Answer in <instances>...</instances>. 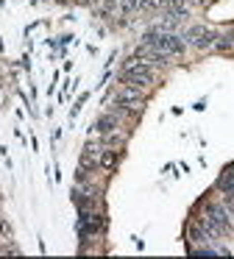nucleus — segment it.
<instances>
[{
    "instance_id": "5",
    "label": "nucleus",
    "mask_w": 234,
    "mask_h": 259,
    "mask_svg": "<svg viewBox=\"0 0 234 259\" xmlns=\"http://www.w3.org/2000/svg\"><path fill=\"white\" fill-rule=\"evenodd\" d=\"M120 117H123V114L117 112V109H114V112H109V114H103V117L95 123V131H98V134H109V131H117V128H120Z\"/></svg>"
},
{
    "instance_id": "7",
    "label": "nucleus",
    "mask_w": 234,
    "mask_h": 259,
    "mask_svg": "<svg viewBox=\"0 0 234 259\" xmlns=\"http://www.w3.org/2000/svg\"><path fill=\"white\" fill-rule=\"evenodd\" d=\"M114 164H117V151H114V148H103V151H100V156H98V167L111 170Z\"/></svg>"
},
{
    "instance_id": "1",
    "label": "nucleus",
    "mask_w": 234,
    "mask_h": 259,
    "mask_svg": "<svg viewBox=\"0 0 234 259\" xmlns=\"http://www.w3.org/2000/svg\"><path fill=\"white\" fill-rule=\"evenodd\" d=\"M184 42L187 45H192V48H212V45H217V31H209V28H204V25H192V28L184 34Z\"/></svg>"
},
{
    "instance_id": "3",
    "label": "nucleus",
    "mask_w": 234,
    "mask_h": 259,
    "mask_svg": "<svg viewBox=\"0 0 234 259\" xmlns=\"http://www.w3.org/2000/svg\"><path fill=\"white\" fill-rule=\"evenodd\" d=\"M184 48L187 45H184L181 36L170 34V31H162L159 39H156V45H153V51H162V53H167V56H181Z\"/></svg>"
},
{
    "instance_id": "4",
    "label": "nucleus",
    "mask_w": 234,
    "mask_h": 259,
    "mask_svg": "<svg viewBox=\"0 0 234 259\" xmlns=\"http://www.w3.org/2000/svg\"><path fill=\"white\" fill-rule=\"evenodd\" d=\"M120 81L126 87H148L150 81H153V73H142V70H123L120 73Z\"/></svg>"
},
{
    "instance_id": "8",
    "label": "nucleus",
    "mask_w": 234,
    "mask_h": 259,
    "mask_svg": "<svg viewBox=\"0 0 234 259\" xmlns=\"http://www.w3.org/2000/svg\"><path fill=\"white\" fill-rule=\"evenodd\" d=\"M120 12H123V14L139 12V0H120Z\"/></svg>"
},
{
    "instance_id": "2",
    "label": "nucleus",
    "mask_w": 234,
    "mask_h": 259,
    "mask_svg": "<svg viewBox=\"0 0 234 259\" xmlns=\"http://www.w3.org/2000/svg\"><path fill=\"white\" fill-rule=\"evenodd\" d=\"M206 218L215 223V229L220 231V237L231 231V214H228V209L223 206V203H206Z\"/></svg>"
},
{
    "instance_id": "6",
    "label": "nucleus",
    "mask_w": 234,
    "mask_h": 259,
    "mask_svg": "<svg viewBox=\"0 0 234 259\" xmlns=\"http://www.w3.org/2000/svg\"><path fill=\"white\" fill-rule=\"evenodd\" d=\"M187 234H189V240H192V242H198V245H204V242H212V240H209V234L204 231V226H201L198 220H195V223H189Z\"/></svg>"
},
{
    "instance_id": "9",
    "label": "nucleus",
    "mask_w": 234,
    "mask_h": 259,
    "mask_svg": "<svg viewBox=\"0 0 234 259\" xmlns=\"http://www.w3.org/2000/svg\"><path fill=\"white\" fill-rule=\"evenodd\" d=\"M0 253H20V248H0Z\"/></svg>"
}]
</instances>
